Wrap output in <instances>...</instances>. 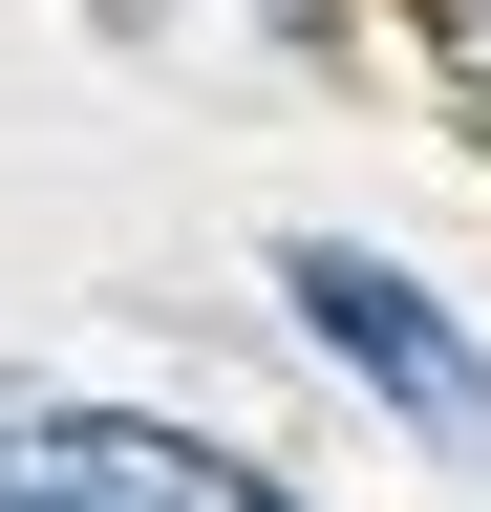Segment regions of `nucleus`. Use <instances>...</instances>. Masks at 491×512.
Returning a JSON list of instances; mask_svg holds the SVG:
<instances>
[{
  "instance_id": "obj_3",
  "label": "nucleus",
  "mask_w": 491,
  "mask_h": 512,
  "mask_svg": "<svg viewBox=\"0 0 491 512\" xmlns=\"http://www.w3.org/2000/svg\"><path fill=\"white\" fill-rule=\"evenodd\" d=\"M406 22H427V64H449V86L491 107V0H406Z\"/></svg>"
},
{
  "instance_id": "obj_1",
  "label": "nucleus",
  "mask_w": 491,
  "mask_h": 512,
  "mask_svg": "<svg viewBox=\"0 0 491 512\" xmlns=\"http://www.w3.org/2000/svg\"><path fill=\"white\" fill-rule=\"evenodd\" d=\"M0 512H299L257 448H193V427H129V406H65V384H0Z\"/></svg>"
},
{
  "instance_id": "obj_2",
  "label": "nucleus",
  "mask_w": 491,
  "mask_h": 512,
  "mask_svg": "<svg viewBox=\"0 0 491 512\" xmlns=\"http://www.w3.org/2000/svg\"><path fill=\"white\" fill-rule=\"evenodd\" d=\"M278 299L321 320V342H342L363 384H385V406H406L427 448H449V470H491V363H470V320H449V299H406L363 235H299V256H278Z\"/></svg>"
}]
</instances>
